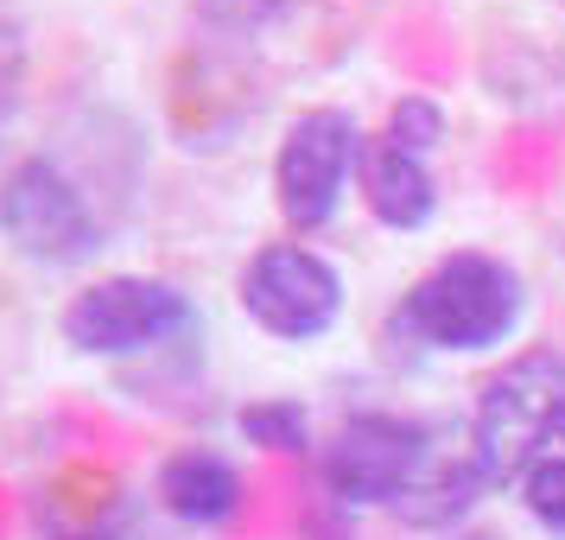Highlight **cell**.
Segmentation results:
<instances>
[{
    "instance_id": "6da1fadb",
    "label": "cell",
    "mask_w": 565,
    "mask_h": 540,
    "mask_svg": "<svg viewBox=\"0 0 565 540\" xmlns=\"http://www.w3.org/2000/svg\"><path fill=\"white\" fill-rule=\"evenodd\" d=\"M534 311L527 274L495 248H445L387 306L382 337L413 357H502Z\"/></svg>"
},
{
    "instance_id": "7a4b0ae2",
    "label": "cell",
    "mask_w": 565,
    "mask_h": 540,
    "mask_svg": "<svg viewBox=\"0 0 565 540\" xmlns=\"http://www.w3.org/2000/svg\"><path fill=\"white\" fill-rule=\"evenodd\" d=\"M565 426V350L559 343H521L489 369L470 413H463V452L483 470L489 496H514Z\"/></svg>"
},
{
    "instance_id": "3957f363",
    "label": "cell",
    "mask_w": 565,
    "mask_h": 540,
    "mask_svg": "<svg viewBox=\"0 0 565 540\" xmlns=\"http://www.w3.org/2000/svg\"><path fill=\"white\" fill-rule=\"evenodd\" d=\"M198 331H204V306L166 274H96L57 311V337L89 362L153 357L191 343Z\"/></svg>"
},
{
    "instance_id": "277c9868",
    "label": "cell",
    "mask_w": 565,
    "mask_h": 540,
    "mask_svg": "<svg viewBox=\"0 0 565 540\" xmlns=\"http://www.w3.org/2000/svg\"><path fill=\"white\" fill-rule=\"evenodd\" d=\"M362 153H369V128L343 103L299 108L280 128L274 147V210H280L286 235H324L343 216L350 191L362 179Z\"/></svg>"
},
{
    "instance_id": "5b68a950",
    "label": "cell",
    "mask_w": 565,
    "mask_h": 540,
    "mask_svg": "<svg viewBox=\"0 0 565 540\" xmlns=\"http://www.w3.org/2000/svg\"><path fill=\"white\" fill-rule=\"evenodd\" d=\"M438 433L419 413L401 407H356L337 420V433L318 445V489L337 509H394L413 489V477L433 464Z\"/></svg>"
},
{
    "instance_id": "8992f818",
    "label": "cell",
    "mask_w": 565,
    "mask_h": 540,
    "mask_svg": "<svg viewBox=\"0 0 565 540\" xmlns=\"http://www.w3.org/2000/svg\"><path fill=\"white\" fill-rule=\"evenodd\" d=\"M235 306H242V318H248L260 337L306 350V343H324V337L343 325V311H350V280H343V267H337L324 248L286 235V242H260L255 255L242 261V274H235Z\"/></svg>"
},
{
    "instance_id": "52a82bcc",
    "label": "cell",
    "mask_w": 565,
    "mask_h": 540,
    "mask_svg": "<svg viewBox=\"0 0 565 540\" xmlns=\"http://www.w3.org/2000/svg\"><path fill=\"white\" fill-rule=\"evenodd\" d=\"M0 242L32 267H83L103 248L96 204L57 153H20L0 172Z\"/></svg>"
},
{
    "instance_id": "ba28073f",
    "label": "cell",
    "mask_w": 565,
    "mask_h": 540,
    "mask_svg": "<svg viewBox=\"0 0 565 540\" xmlns=\"http://www.w3.org/2000/svg\"><path fill=\"white\" fill-rule=\"evenodd\" d=\"M32 528L39 540H140V502L108 470L77 464V470H57L52 484H39Z\"/></svg>"
},
{
    "instance_id": "9c48e42d",
    "label": "cell",
    "mask_w": 565,
    "mask_h": 540,
    "mask_svg": "<svg viewBox=\"0 0 565 540\" xmlns=\"http://www.w3.org/2000/svg\"><path fill=\"white\" fill-rule=\"evenodd\" d=\"M153 502L166 521H179L191 534H216L230 528L242 502H248V484H242V464L216 445H179L166 452L153 470Z\"/></svg>"
},
{
    "instance_id": "30bf717a",
    "label": "cell",
    "mask_w": 565,
    "mask_h": 540,
    "mask_svg": "<svg viewBox=\"0 0 565 540\" xmlns=\"http://www.w3.org/2000/svg\"><path fill=\"white\" fill-rule=\"evenodd\" d=\"M356 198H362V210H369V216H375L387 235H419V230H433V223H438V204H445L433 159L401 153V147H387V140H375V134H369V153H362Z\"/></svg>"
},
{
    "instance_id": "8fae6325",
    "label": "cell",
    "mask_w": 565,
    "mask_h": 540,
    "mask_svg": "<svg viewBox=\"0 0 565 540\" xmlns=\"http://www.w3.org/2000/svg\"><path fill=\"white\" fill-rule=\"evenodd\" d=\"M483 496H489L483 470L470 464V452H463V438H458V445H438L433 464L413 477V489L387 515H394L401 528H413V534H451V528H463V521L477 515Z\"/></svg>"
},
{
    "instance_id": "7c38bea8",
    "label": "cell",
    "mask_w": 565,
    "mask_h": 540,
    "mask_svg": "<svg viewBox=\"0 0 565 540\" xmlns=\"http://www.w3.org/2000/svg\"><path fill=\"white\" fill-rule=\"evenodd\" d=\"M235 433L242 445H255L267 458H318V438H311V407L292 394H260L235 407Z\"/></svg>"
},
{
    "instance_id": "4fadbf2b",
    "label": "cell",
    "mask_w": 565,
    "mask_h": 540,
    "mask_svg": "<svg viewBox=\"0 0 565 540\" xmlns=\"http://www.w3.org/2000/svg\"><path fill=\"white\" fill-rule=\"evenodd\" d=\"M445 134H451V115H445V103H438V96H426V89H401V96L387 103L375 140L401 147V153L433 159L438 147H445Z\"/></svg>"
},
{
    "instance_id": "5bb4252c",
    "label": "cell",
    "mask_w": 565,
    "mask_h": 540,
    "mask_svg": "<svg viewBox=\"0 0 565 540\" xmlns=\"http://www.w3.org/2000/svg\"><path fill=\"white\" fill-rule=\"evenodd\" d=\"M514 496H521V509H527V521H534L540 534L565 540V445H553V452L514 484Z\"/></svg>"
},
{
    "instance_id": "9a60e30c",
    "label": "cell",
    "mask_w": 565,
    "mask_h": 540,
    "mask_svg": "<svg viewBox=\"0 0 565 540\" xmlns=\"http://www.w3.org/2000/svg\"><path fill=\"white\" fill-rule=\"evenodd\" d=\"M191 13L216 39H260L267 27H280L286 13H292V0H198Z\"/></svg>"
},
{
    "instance_id": "2e32d148",
    "label": "cell",
    "mask_w": 565,
    "mask_h": 540,
    "mask_svg": "<svg viewBox=\"0 0 565 540\" xmlns=\"http://www.w3.org/2000/svg\"><path fill=\"white\" fill-rule=\"evenodd\" d=\"M559 445H565V426H559Z\"/></svg>"
},
{
    "instance_id": "e0dca14e",
    "label": "cell",
    "mask_w": 565,
    "mask_h": 540,
    "mask_svg": "<svg viewBox=\"0 0 565 540\" xmlns=\"http://www.w3.org/2000/svg\"><path fill=\"white\" fill-rule=\"evenodd\" d=\"M477 540H489V534H477Z\"/></svg>"
}]
</instances>
